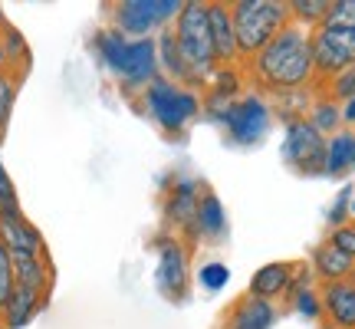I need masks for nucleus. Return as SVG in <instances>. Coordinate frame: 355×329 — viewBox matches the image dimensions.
Returning <instances> with one entry per match:
<instances>
[{
	"instance_id": "obj_19",
	"label": "nucleus",
	"mask_w": 355,
	"mask_h": 329,
	"mask_svg": "<svg viewBox=\"0 0 355 329\" xmlns=\"http://www.w3.org/2000/svg\"><path fill=\"white\" fill-rule=\"evenodd\" d=\"M313 267H316V273L326 280V283H339V280H345L352 273L355 260H349L345 253H339L329 241H326L313 251Z\"/></svg>"
},
{
	"instance_id": "obj_28",
	"label": "nucleus",
	"mask_w": 355,
	"mask_h": 329,
	"mask_svg": "<svg viewBox=\"0 0 355 329\" xmlns=\"http://www.w3.org/2000/svg\"><path fill=\"white\" fill-rule=\"evenodd\" d=\"M13 260H10V251L3 247V241H0V313H3V306L10 303L13 296Z\"/></svg>"
},
{
	"instance_id": "obj_14",
	"label": "nucleus",
	"mask_w": 355,
	"mask_h": 329,
	"mask_svg": "<svg viewBox=\"0 0 355 329\" xmlns=\"http://www.w3.org/2000/svg\"><path fill=\"white\" fill-rule=\"evenodd\" d=\"M322 313H329L336 329H355V287L349 280L326 283V290H322Z\"/></svg>"
},
{
	"instance_id": "obj_15",
	"label": "nucleus",
	"mask_w": 355,
	"mask_h": 329,
	"mask_svg": "<svg viewBox=\"0 0 355 329\" xmlns=\"http://www.w3.org/2000/svg\"><path fill=\"white\" fill-rule=\"evenodd\" d=\"M198 201H201V194H198V185L194 181H181L175 191H171V198H168V221L175 224V228H184L188 234H198Z\"/></svg>"
},
{
	"instance_id": "obj_2",
	"label": "nucleus",
	"mask_w": 355,
	"mask_h": 329,
	"mask_svg": "<svg viewBox=\"0 0 355 329\" xmlns=\"http://www.w3.org/2000/svg\"><path fill=\"white\" fill-rule=\"evenodd\" d=\"M96 50L125 86H148L158 79V47L152 37L128 40L119 30H102L96 37Z\"/></svg>"
},
{
	"instance_id": "obj_38",
	"label": "nucleus",
	"mask_w": 355,
	"mask_h": 329,
	"mask_svg": "<svg viewBox=\"0 0 355 329\" xmlns=\"http://www.w3.org/2000/svg\"><path fill=\"white\" fill-rule=\"evenodd\" d=\"M0 329H3V319H0Z\"/></svg>"
},
{
	"instance_id": "obj_20",
	"label": "nucleus",
	"mask_w": 355,
	"mask_h": 329,
	"mask_svg": "<svg viewBox=\"0 0 355 329\" xmlns=\"http://www.w3.org/2000/svg\"><path fill=\"white\" fill-rule=\"evenodd\" d=\"M355 168V132H336L326 142V175H345Z\"/></svg>"
},
{
	"instance_id": "obj_8",
	"label": "nucleus",
	"mask_w": 355,
	"mask_h": 329,
	"mask_svg": "<svg viewBox=\"0 0 355 329\" xmlns=\"http://www.w3.org/2000/svg\"><path fill=\"white\" fill-rule=\"evenodd\" d=\"M181 10V0H125L112 10L115 30L128 40H145L152 30L175 20Z\"/></svg>"
},
{
	"instance_id": "obj_1",
	"label": "nucleus",
	"mask_w": 355,
	"mask_h": 329,
	"mask_svg": "<svg viewBox=\"0 0 355 329\" xmlns=\"http://www.w3.org/2000/svg\"><path fill=\"white\" fill-rule=\"evenodd\" d=\"M313 69V33L303 24H286L257 53V73L273 89H300Z\"/></svg>"
},
{
	"instance_id": "obj_31",
	"label": "nucleus",
	"mask_w": 355,
	"mask_h": 329,
	"mask_svg": "<svg viewBox=\"0 0 355 329\" xmlns=\"http://www.w3.org/2000/svg\"><path fill=\"white\" fill-rule=\"evenodd\" d=\"M329 244H332V247H336L339 253H345L349 260H355V228H352V224H343V228L332 230Z\"/></svg>"
},
{
	"instance_id": "obj_23",
	"label": "nucleus",
	"mask_w": 355,
	"mask_h": 329,
	"mask_svg": "<svg viewBox=\"0 0 355 329\" xmlns=\"http://www.w3.org/2000/svg\"><path fill=\"white\" fill-rule=\"evenodd\" d=\"M20 73H13V69H3L0 73V139H3V132L10 126V115H13V102H17V92H20Z\"/></svg>"
},
{
	"instance_id": "obj_21",
	"label": "nucleus",
	"mask_w": 355,
	"mask_h": 329,
	"mask_svg": "<svg viewBox=\"0 0 355 329\" xmlns=\"http://www.w3.org/2000/svg\"><path fill=\"white\" fill-rule=\"evenodd\" d=\"M43 296H37V293H26V290H17L13 287V296L10 303L3 306V323H7V329H24L30 319L37 317L40 310H43Z\"/></svg>"
},
{
	"instance_id": "obj_12",
	"label": "nucleus",
	"mask_w": 355,
	"mask_h": 329,
	"mask_svg": "<svg viewBox=\"0 0 355 329\" xmlns=\"http://www.w3.org/2000/svg\"><path fill=\"white\" fill-rule=\"evenodd\" d=\"M0 241L10 253H46L43 247V237H40V230L26 221L24 214H10V217H0Z\"/></svg>"
},
{
	"instance_id": "obj_26",
	"label": "nucleus",
	"mask_w": 355,
	"mask_h": 329,
	"mask_svg": "<svg viewBox=\"0 0 355 329\" xmlns=\"http://www.w3.org/2000/svg\"><path fill=\"white\" fill-rule=\"evenodd\" d=\"M293 310L306 319H319L322 317V300L303 283V287H296V293H293Z\"/></svg>"
},
{
	"instance_id": "obj_24",
	"label": "nucleus",
	"mask_w": 355,
	"mask_h": 329,
	"mask_svg": "<svg viewBox=\"0 0 355 329\" xmlns=\"http://www.w3.org/2000/svg\"><path fill=\"white\" fill-rule=\"evenodd\" d=\"M329 7H332V0H293V3H290V13H296V17H300L306 26H309V24L319 26L322 20H326Z\"/></svg>"
},
{
	"instance_id": "obj_18",
	"label": "nucleus",
	"mask_w": 355,
	"mask_h": 329,
	"mask_svg": "<svg viewBox=\"0 0 355 329\" xmlns=\"http://www.w3.org/2000/svg\"><path fill=\"white\" fill-rule=\"evenodd\" d=\"M224 234H227V211L214 191H204L198 201V237L220 241Z\"/></svg>"
},
{
	"instance_id": "obj_5",
	"label": "nucleus",
	"mask_w": 355,
	"mask_h": 329,
	"mask_svg": "<svg viewBox=\"0 0 355 329\" xmlns=\"http://www.w3.org/2000/svg\"><path fill=\"white\" fill-rule=\"evenodd\" d=\"M145 106H148V115L171 135H178L194 115L201 112V99L194 92H188V89H181L178 83L162 76L145 86Z\"/></svg>"
},
{
	"instance_id": "obj_30",
	"label": "nucleus",
	"mask_w": 355,
	"mask_h": 329,
	"mask_svg": "<svg viewBox=\"0 0 355 329\" xmlns=\"http://www.w3.org/2000/svg\"><path fill=\"white\" fill-rule=\"evenodd\" d=\"M339 119H343V112H339V106H336V102H319L309 122H313V126L326 135V132H332V128L339 126Z\"/></svg>"
},
{
	"instance_id": "obj_11",
	"label": "nucleus",
	"mask_w": 355,
	"mask_h": 329,
	"mask_svg": "<svg viewBox=\"0 0 355 329\" xmlns=\"http://www.w3.org/2000/svg\"><path fill=\"white\" fill-rule=\"evenodd\" d=\"M13 260V283H17V290H26V293H37L46 300V293H50V283H53V270H50V260H46V253H10Z\"/></svg>"
},
{
	"instance_id": "obj_33",
	"label": "nucleus",
	"mask_w": 355,
	"mask_h": 329,
	"mask_svg": "<svg viewBox=\"0 0 355 329\" xmlns=\"http://www.w3.org/2000/svg\"><path fill=\"white\" fill-rule=\"evenodd\" d=\"M343 119H345V122H355V96H352V99H349V102H345Z\"/></svg>"
},
{
	"instance_id": "obj_22",
	"label": "nucleus",
	"mask_w": 355,
	"mask_h": 329,
	"mask_svg": "<svg viewBox=\"0 0 355 329\" xmlns=\"http://www.w3.org/2000/svg\"><path fill=\"white\" fill-rule=\"evenodd\" d=\"M158 47V56H162V66H168L171 73H175V79H181V83H191V79H198L194 73H191V66L184 63V56H181V50H178V40L171 30H165L162 33V40L155 43Z\"/></svg>"
},
{
	"instance_id": "obj_13",
	"label": "nucleus",
	"mask_w": 355,
	"mask_h": 329,
	"mask_svg": "<svg viewBox=\"0 0 355 329\" xmlns=\"http://www.w3.org/2000/svg\"><path fill=\"white\" fill-rule=\"evenodd\" d=\"M277 323V310L270 300H260L254 293L241 296L227 317V329H270Z\"/></svg>"
},
{
	"instance_id": "obj_36",
	"label": "nucleus",
	"mask_w": 355,
	"mask_h": 329,
	"mask_svg": "<svg viewBox=\"0 0 355 329\" xmlns=\"http://www.w3.org/2000/svg\"><path fill=\"white\" fill-rule=\"evenodd\" d=\"M349 277H352V287H355V267H352V273H349Z\"/></svg>"
},
{
	"instance_id": "obj_4",
	"label": "nucleus",
	"mask_w": 355,
	"mask_h": 329,
	"mask_svg": "<svg viewBox=\"0 0 355 329\" xmlns=\"http://www.w3.org/2000/svg\"><path fill=\"white\" fill-rule=\"evenodd\" d=\"M175 40L184 63L191 66V73L194 76H207L211 66L217 63L211 24H207V3H201V0L181 3V10L175 17Z\"/></svg>"
},
{
	"instance_id": "obj_32",
	"label": "nucleus",
	"mask_w": 355,
	"mask_h": 329,
	"mask_svg": "<svg viewBox=\"0 0 355 329\" xmlns=\"http://www.w3.org/2000/svg\"><path fill=\"white\" fill-rule=\"evenodd\" d=\"M332 96H336V99H345V102L355 96V66H349V69H343V73H336Z\"/></svg>"
},
{
	"instance_id": "obj_10",
	"label": "nucleus",
	"mask_w": 355,
	"mask_h": 329,
	"mask_svg": "<svg viewBox=\"0 0 355 329\" xmlns=\"http://www.w3.org/2000/svg\"><path fill=\"white\" fill-rule=\"evenodd\" d=\"M155 280H158V290L165 293L168 300H178V303L184 300V293H188V253H184L181 241H175V237L158 241Z\"/></svg>"
},
{
	"instance_id": "obj_6",
	"label": "nucleus",
	"mask_w": 355,
	"mask_h": 329,
	"mask_svg": "<svg viewBox=\"0 0 355 329\" xmlns=\"http://www.w3.org/2000/svg\"><path fill=\"white\" fill-rule=\"evenodd\" d=\"M217 122L224 126V135L234 145H257L270 132L273 115H270V106L260 96H243V99L227 102L217 112Z\"/></svg>"
},
{
	"instance_id": "obj_25",
	"label": "nucleus",
	"mask_w": 355,
	"mask_h": 329,
	"mask_svg": "<svg viewBox=\"0 0 355 329\" xmlns=\"http://www.w3.org/2000/svg\"><path fill=\"white\" fill-rule=\"evenodd\" d=\"M319 26H336V30H355V0H336Z\"/></svg>"
},
{
	"instance_id": "obj_16",
	"label": "nucleus",
	"mask_w": 355,
	"mask_h": 329,
	"mask_svg": "<svg viewBox=\"0 0 355 329\" xmlns=\"http://www.w3.org/2000/svg\"><path fill=\"white\" fill-rule=\"evenodd\" d=\"M207 24H211V40H214L217 60H234L237 56V37H234V20L224 3H207Z\"/></svg>"
},
{
	"instance_id": "obj_27",
	"label": "nucleus",
	"mask_w": 355,
	"mask_h": 329,
	"mask_svg": "<svg viewBox=\"0 0 355 329\" xmlns=\"http://www.w3.org/2000/svg\"><path fill=\"white\" fill-rule=\"evenodd\" d=\"M10 214H24V211H20V201H17L13 178L7 175V168H3V162H0V217H10Z\"/></svg>"
},
{
	"instance_id": "obj_29",
	"label": "nucleus",
	"mask_w": 355,
	"mask_h": 329,
	"mask_svg": "<svg viewBox=\"0 0 355 329\" xmlns=\"http://www.w3.org/2000/svg\"><path fill=\"white\" fill-rule=\"evenodd\" d=\"M198 277H201V287H204V290L217 293L220 287H227L230 270H227V264H217V260H214V264H204Z\"/></svg>"
},
{
	"instance_id": "obj_7",
	"label": "nucleus",
	"mask_w": 355,
	"mask_h": 329,
	"mask_svg": "<svg viewBox=\"0 0 355 329\" xmlns=\"http://www.w3.org/2000/svg\"><path fill=\"white\" fill-rule=\"evenodd\" d=\"M283 162L300 175H326V135L309 119L286 122Z\"/></svg>"
},
{
	"instance_id": "obj_9",
	"label": "nucleus",
	"mask_w": 355,
	"mask_h": 329,
	"mask_svg": "<svg viewBox=\"0 0 355 329\" xmlns=\"http://www.w3.org/2000/svg\"><path fill=\"white\" fill-rule=\"evenodd\" d=\"M313 66L319 73H343L355 66V30L319 26L313 33Z\"/></svg>"
},
{
	"instance_id": "obj_34",
	"label": "nucleus",
	"mask_w": 355,
	"mask_h": 329,
	"mask_svg": "<svg viewBox=\"0 0 355 329\" xmlns=\"http://www.w3.org/2000/svg\"><path fill=\"white\" fill-rule=\"evenodd\" d=\"M349 214H352V217H355V188H352V191H349Z\"/></svg>"
},
{
	"instance_id": "obj_35",
	"label": "nucleus",
	"mask_w": 355,
	"mask_h": 329,
	"mask_svg": "<svg viewBox=\"0 0 355 329\" xmlns=\"http://www.w3.org/2000/svg\"><path fill=\"white\" fill-rule=\"evenodd\" d=\"M3 66H7V56H3V37H0V73H3Z\"/></svg>"
},
{
	"instance_id": "obj_3",
	"label": "nucleus",
	"mask_w": 355,
	"mask_h": 329,
	"mask_svg": "<svg viewBox=\"0 0 355 329\" xmlns=\"http://www.w3.org/2000/svg\"><path fill=\"white\" fill-rule=\"evenodd\" d=\"M230 20H234L237 53L250 56V53L263 50L266 43L290 24V7L277 3V0H241V3H234Z\"/></svg>"
},
{
	"instance_id": "obj_37",
	"label": "nucleus",
	"mask_w": 355,
	"mask_h": 329,
	"mask_svg": "<svg viewBox=\"0 0 355 329\" xmlns=\"http://www.w3.org/2000/svg\"><path fill=\"white\" fill-rule=\"evenodd\" d=\"M319 329H336V326H319Z\"/></svg>"
},
{
	"instance_id": "obj_17",
	"label": "nucleus",
	"mask_w": 355,
	"mask_h": 329,
	"mask_svg": "<svg viewBox=\"0 0 355 329\" xmlns=\"http://www.w3.org/2000/svg\"><path fill=\"white\" fill-rule=\"evenodd\" d=\"M293 287V267L290 264H263L250 277V293L260 300H273Z\"/></svg>"
}]
</instances>
